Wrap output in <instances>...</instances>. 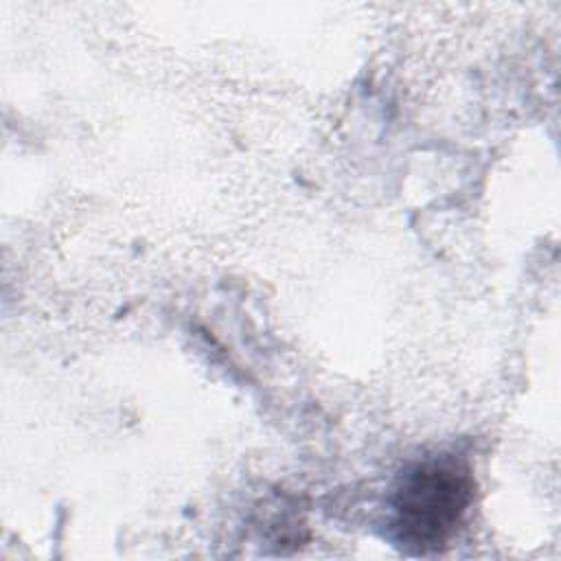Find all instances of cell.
<instances>
[{
  "label": "cell",
  "mask_w": 561,
  "mask_h": 561,
  "mask_svg": "<svg viewBox=\"0 0 561 561\" xmlns=\"http://www.w3.org/2000/svg\"><path fill=\"white\" fill-rule=\"evenodd\" d=\"M473 473L454 454L430 456L405 467L390 495V535L412 554L447 546L473 502Z\"/></svg>",
  "instance_id": "1"
}]
</instances>
